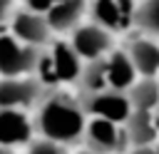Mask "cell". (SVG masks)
<instances>
[{"mask_svg": "<svg viewBox=\"0 0 159 154\" xmlns=\"http://www.w3.org/2000/svg\"><path fill=\"white\" fill-rule=\"evenodd\" d=\"M35 119L25 109H5L0 107V147H27L35 139Z\"/></svg>", "mask_w": 159, "mask_h": 154, "instance_id": "obj_9", "label": "cell"}, {"mask_svg": "<svg viewBox=\"0 0 159 154\" xmlns=\"http://www.w3.org/2000/svg\"><path fill=\"white\" fill-rule=\"evenodd\" d=\"M80 154H97V152H92V149H84V152H80Z\"/></svg>", "mask_w": 159, "mask_h": 154, "instance_id": "obj_22", "label": "cell"}, {"mask_svg": "<svg viewBox=\"0 0 159 154\" xmlns=\"http://www.w3.org/2000/svg\"><path fill=\"white\" fill-rule=\"evenodd\" d=\"M12 12H15V10H12V0H0V22L10 20Z\"/></svg>", "mask_w": 159, "mask_h": 154, "instance_id": "obj_19", "label": "cell"}, {"mask_svg": "<svg viewBox=\"0 0 159 154\" xmlns=\"http://www.w3.org/2000/svg\"><path fill=\"white\" fill-rule=\"evenodd\" d=\"M25 2V7L27 10H35V12H42V15H47L60 0H22Z\"/></svg>", "mask_w": 159, "mask_h": 154, "instance_id": "obj_18", "label": "cell"}, {"mask_svg": "<svg viewBox=\"0 0 159 154\" xmlns=\"http://www.w3.org/2000/svg\"><path fill=\"white\" fill-rule=\"evenodd\" d=\"M0 154H17V149H10V147H0Z\"/></svg>", "mask_w": 159, "mask_h": 154, "instance_id": "obj_21", "label": "cell"}, {"mask_svg": "<svg viewBox=\"0 0 159 154\" xmlns=\"http://www.w3.org/2000/svg\"><path fill=\"white\" fill-rule=\"evenodd\" d=\"M157 114H159V107H157Z\"/></svg>", "mask_w": 159, "mask_h": 154, "instance_id": "obj_23", "label": "cell"}, {"mask_svg": "<svg viewBox=\"0 0 159 154\" xmlns=\"http://www.w3.org/2000/svg\"><path fill=\"white\" fill-rule=\"evenodd\" d=\"M70 42L84 62L102 60L114 50V32L104 30L97 22H82L80 27L70 32Z\"/></svg>", "mask_w": 159, "mask_h": 154, "instance_id": "obj_6", "label": "cell"}, {"mask_svg": "<svg viewBox=\"0 0 159 154\" xmlns=\"http://www.w3.org/2000/svg\"><path fill=\"white\" fill-rule=\"evenodd\" d=\"M27 154H67V144H60L47 137H35L27 144Z\"/></svg>", "mask_w": 159, "mask_h": 154, "instance_id": "obj_17", "label": "cell"}, {"mask_svg": "<svg viewBox=\"0 0 159 154\" xmlns=\"http://www.w3.org/2000/svg\"><path fill=\"white\" fill-rule=\"evenodd\" d=\"M87 119L89 117L80 99H72L65 94H50L37 104L35 129L40 137H47L70 147L84 137Z\"/></svg>", "mask_w": 159, "mask_h": 154, "instance_id": "obj_1", "label": "cell"}, {"mask_svg": "<svg viewBox=\"0 0 159 154\" xmlns=\"http://www.w3.org/2000/svg\"><path fill=\"white\" fill-rule=\"evenodd\" d=\"M139 77H159V40L157 37H137L127 47Z\"/></svg>", "mask_w": 159, "mask_h": 154, "instance_id": "obj_13", "label": "cell"}, {"mask_svg": "<svg viewBox=\"0 0 159 154\" xmlns=\"http://www.w3.org/2000/svg\"><path fill=\"white\" fill-rule=\"evenodd\" d=\"M87 117H99V119H109V122H117V124H124L132 114V102H129V94L127 92H119V89H99V92H92V94H82L80 97Z\"/></svg>", "mask_w": 159, "mask_h": 154, "instance_id": "obj_3", "label": "cell"}, {"mask_svg": "<svg viewBox=\"0 0 159 154\" xmlns=\"http://www.w3.org/2000/svg\"><path fill=\"white\" fill-rule=\"evenodd\" d=\"M124 132H127L129 149L157 144L159 142V114L144 112V109H132L129 119L124 122Z\"/></svg>", "mask_w": 159, "mask_h": 154, "instance_id": "obj_10", "label": "cell"}, {"mask_svg": "<svg viewBox=\"0 0 159 154\" xmlns=\"http://www.w3.org/2000/svg\"><path fill=\"white\" fill-rule=\"evenodd\" d=\"M134 27L149 37H159V0H139L134 10Z\"/></svg>", "mask_w": 159, "mask_h": 154, "instance_id": "obj_16", "label": "cell"}, {"mask_svg": "<svg viewBox=\"0 0 159 154\" xmlns=\"http://www.w3.org/2000/svg\"><path fill=\"white\" fill-rule=\"evenodd\" d=\"M82 139H84L87 149H92L97 154H119V152L129 149L124 124H117V122H109V119H99V117H89L87 119Z\"/></svg>", "mask_w": 159, "mask_h": 154, "instance_id": "obj_5", "label": "cell"}, {"mask_svg": "<svg viewBox=\"0 0 159 154\" xmlns=\"http://www.w3.org/2000/svg\"><path fill=\"white\" fill-rule=\"evenodd\" d=\"M45 99V84L35 77H0V107L5 109H30Z\"/></svg>", "mask_w": 159, "mask_h": 154, "instance_id": "obj_4", "label": "cell"}, {"mask_svg": "<svg viewBox=\"0 0 159 154\" xmlns=\"http://www.w3.org/2000/svg\"><path fill=\"white\" fill-rule=\"evenodd\" d=\"M134 0H92L89 2V15L92 22L102 25L109 32H122L129 25H134Z\"/></svg>", "mask_w": 159, "mask_h": 154, "instance_id": "obj_8", "label": "cell"}, {"mask_svg": "<svg viewBox=\"0 0 159 154\" xmlns=\"http://www.w3.org/2000/svg\"><path fill=\"white\" fill-rule=\"evenodd\" d=\"M10 32L22 40L25 45H32V47H40L45 50L50 42H52V27L47 22V17L42 12H35V10H15L10 15Z\"/></svg>", "mask_w": 159, "mask_h": 154, "instance_id": "obj_7", "label": "cell"}, {"mask_svg": "<svg viewBox=\"0 0 159 154\" xmlns=\"http://www.w3.org/2000/svg\"><path fill=\"white\" fill-rule=\"evenodd\" d=\"M40 57H42L40 47L25 45L12 32H0V77L35 75Z\"/></svg>", "mask_w": 159, "mask_h": 154, "instance_id": "obj_2", "label": "cell"}, {"mask_svg": "<svg viewBox=\"0 0 159 154\" xmlns=\"http://www.w3.org/2000/svg\"><path fill=\"white\" fill-rule=\"evenodd\" d=\"M132 154H159V142L149 144V147H137V149H132Z\"/></svg>", "mask_w": 159, "mask_h": 154, "instance_id": "obj_20", "label": "cell"}, {"mask_svg": "<svg viewBox=\"0 0 159 154\" xmlns=\"http://www.w3.org/2000/svg\"><path fill=\"white\" fill-rule=\"evenodd\" d=\"M127 94H129V102L134 109L157 112V107H159V77H139Z\"/></svg>", "mask_w": 159, "mask_h": 154, "instance_id": "obj_14", "label": "cell"}, {"mask_svg": "<svg viewBox=\"0 0 159 154\" xmlns=\"http://www.w3.org/2000/svg\"><path fill=\"white\" fill-rule=\"evenodd\" d=\"M104 62H107V87L109 89L129 92L132 84L139 79V72L127 50H112L104 57Z\"/></svg>", "mask_w": 159, "mask_h": 154, "instance_id": "obj_11", "label": "cell"}, {"mask_svg": "<svg viewBox=\"0 0 159 154\" xmlns=\"http://www.w3.org/2000/svg\"><path fill=\"white\" fill-rule=\"evenodd\" d=\"M77 84L82 87V94H92V92L107 89V62H104V57L84 62Z\"/></svg>", "mask_w": 159, "mask_h": 154, "instance_id": "obj_15", "label": "cell"}, {"mask_svg": "<svg viewBox=\"0 0 159 154\" xmlns=\"http://www.w3.org/2000/svg\"><path fill=\"white\" fill-rule=\"evenodd\" d=\"M89 12V2L87 0H60L45 17L52 27L55 35H65L72 32L75 27L82 25V17Z\"/></svg>", "mask_w": 159, "mask_h": 154, "instance_id": "obj_12", "label": "cell"}]
</instances>
